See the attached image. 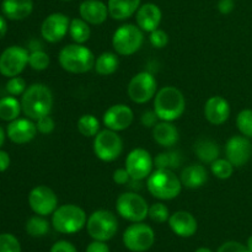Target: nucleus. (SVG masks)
Wrapping results in <instances>:
<instances>
[{
  "label": "nucleus",
  "instance_id": "obj_1",
  "mask_svg": "<svg viewBox=\"0 0 252 252\" xmlns=\"http://www.w3.org/2000/svg\"><path fill=\"white\" fill-rule=\"evenodd\" d=\"M22 112L27 118L37 121L51 113L53 107V94L44 84H32L21 95Z\"/></svg>",
  "mask_w": 252,
  "mask_h": 252
},
{
  "label": "nucleus",
  "instance_id": "obj_2",
  "mask_svg": "<svg viewBox=\"0 0 252 252\" xmlns=\"http://www.w3.org/2000/svg\"><path fill=\"white\" fill-rule=\"evenodd\" d=\"M186 100L181 91L175 86L160 89L154 98V111L160 121L172 122L184 115Z\"/></svg>",
  "mask_w": 252,
  "mask_h": 252
},
{
  "label": "nucleus",
  "instance_id": "obj_3",
  "mask_svg": "<svg viewBox=\"0 0 252 252\" xmlns=\"http://www.w3.org/2000/svg\"><path fill=\"white\" fill-rule=\"evenodd\" d=\"M147 187L149 193L155 198L171 201L181 193L182 184L174 170L157 169L147 179Z\"/></svg>",
  "mask_w": 252,
  "mask_h": 252
},
{
  "label": "nucleus",
  "instance_id": "obj_4",
  "mask_svg": "<svg viewBox=\"0 0 252 252\" xmlns=\"http://www.w3.org/2000/svg\"><path fill=\"white\" fill-rule=\"evenodd\" d=\"M59 64L65 71L71 74H84L95 65V56L84 44H68L59 52Z\"/></svg>",
  "mask_w": 252,
  "mask_h": 252
},
{
  "label": "nucleus",
  "instance_id": "obj_5",
  "mask_svg": "<svg viewBox=\"0 0 252 252\" xmlns=\"http://www.w3.org/2000/svg\"><path fill=\"white\" fill-rule=\"evenodd\" d=\"M86 213L75 204H63L52 214V225L61 234H75L86 225Z\"/></svg>",
  "mask_w": 252,
  "mask_h": 252
},
{
  "label": "nucleus",
  "instance_id": "obj_6",
  "mask_svg": "<svg viewBox=\"0 0 252 252\" xmlns=\"http://www.w3.org/2000/svg\"><path fill=\"white\" fill-rule=\"evenodd\" d=\"M138 25L126 24L118 27L112 37L113 49L120 56H132L140 49L144 42V33Z\"/></svg>",
  "mask_w": 252,
  "mask_h": 252
},
{
  "label": "nucleus",
  "instance_id": "obj_7",
  "mask_svg": "<svg viewBox=\"0 0 252 252\" xmlns=\"http://www.w3.org/2000/svg\"><path fill=\"white\" fill-rule=\"evenodd\" d=\"M88 234L97 241H108L116 235L118 230L117 217L110 211L98 209L95 211L86 221Z\"/></svg>",
  "mask_w": 252,
  "mask_h": 252
},
{
  "label": "nucleus",
  "instance_id": "obj_8",
  "mask_svg": "<svg viewBox=\"0 0 252 252\" xmlns=\"http://www.w3.org/2000/svg\"><path fill=\"white\" fill-rule=\"evenodd\" d=\"M117 213L123 219L132 223L143 221L149 214V206L140 194L135 192H125L116 201Z\"/></svg>",
  "mask_w": 252,
  "mask_h": 252
},
{
  "label": "nucleus",
  "instance_id": "obj_9",
  "mask_svg": "<svg viewBox=\"0 0 252 252\" xmlns=\"http://www.w3.org/2000/svg\"><path fill=\"white\" fill-rule=\"evenodd\" d=\"M94 153L102 161H115L123 153L122 138L118 135V132L108 128L100 130L94 137Z\"/></svg>",
  "mask_w": 252,
  "mask_h": 252
},
{
  "label": "nucleus",
  "instance_id": "obj_10",
  "mask_svg": "<svg viewBox=\"0 0 252 252\" xmlns=\"http://www.w3.org/2000/svg\"><path fill=\"white\" fill-rule=\"evenodd\" d=\"M155 241L154 230L143 221L128 226L123 233V244L132 252H145Z\"/></svg>",
  "mask_w": 252,
  "mask_h": 252
},
{
  "label": "nucleus",
  "instance_id": "obj_11",
  "mask_svg": "<svg viewBox=\"0 0 252 252\" xmlns=\"http://www.w3.org/2000/svg\"><path fill=\"white\" fill-rule=\"evenodd\" d=\"M158 90V81L154 75L148 71H142L130 79L127 93L134 103H147L155 97Z\"/></svg>",
  "mask_w": 252,
  "mask_h": 252
},
{
  "label": "nucleus",
  "instance_id": "obj_12",
  "mask_svg": "<svg viewBox=\"0 0 252 252\" xmlns=\"http://www.w3.org/2000/svg\"><path fill=\"white\" fill-rule=\"evenodd\" d=\"M30 53L20 46H11L0 54V74L6 78L19 76L29 64Z\"/></svg>",
  "mask_w": 252,
  "mask_h": 252
},
{
  "label": "nucleus",
  "instance_id": "obj_13",
  "mask_svg": "<svg viewBox=\"0 0 252 252\" xmlns=\"http://www.w3.org/2000/svg\"><path fill=\"white\" fill-rule=\"evenodd\" d=\"M154 160L148 150L143 148L133 149L126 158V169L129 172L132 180L142 181L149 177L153 172Z\"/></svg>",
  "mask_w": 252,
  "mask_h": 252
},
{
  "label": "nucleus",
  "instance_id": "obj_14",
  "mask_svg": "<svg viewBox=\"0 0 252 252\" xmlns=\"http://www.w3.org/2000/svg\"><path fill=\"white\" fill-rule=\"evenodd\" d=\"M29 204L33 213L47 217L53 214L58 208V197L53 189L41 185L31 189L29 194Z\"/></svg>",
  "mask_w": 252,
  "mask_h": 252
},
{
  "label": "nucleus",
  "instance_id": "obj_15",
  "mask_svg": "<svg viewBox=\"0 0 252 252\" xmlns=\"http://www.w3.org/2000/svg\"><path fill=\"white\" fill-rule=\"evenodd\" d=\"M70 20L62 12H53L43 20L41 25V34L49 43L62 41L69 32Z\"/></svg>",
  "mask_w": 252,
  "mask_h": 252
},
{
  "label": "nucleus",
  "instance_id": "obj_16",
  "mask_svg": "<svg viewBox=\"0 0 252 252\" xmlns=\"http://www.w3.org/2000/svg\"><path fill=\"white\" fill-rule=\"evenodd\" d=\"M226 159L234 167H241L249 162L252 155V144L245 135H233L225 144Z\"/></svg>",
  "mask_w": 252,
  "mask_h": 252
},
{
  "label": "nucleus",
  "instance_id": "obj_17",
  "mask_svg": "<svg viewBox=\"0 0 252 252\" xmlns=\"http://www.w3.org/2000/svg\"><path fill=\"white\" fill-rule=\"evenodd\" d=\"M134 120L132 108L123 103H117L108 107L103 113V125L106 128L115 132H122L127 129Z\"/></svg>",
  "mask_w": 252,
  "mask_h": 252
},
{
  "label": "nucleus",
  "instance_id": "obj_18",
  "mask_svg": "<svg viewBox=\"0 0 252 252\" xmlns=\"http://www.w3.org/2000/svg\"><path fill=\"white\" fill-rule=\"evenodd\" d=\"M36 123L30 118H16L9 122L6 127V135L15 144L30 143L37 134Z\"/></svg>",
  "mask_w": 252,
  "mask_h": 252
},
{
  "label": "nucleus",
  "instance_id": "obj_19",
  "mask_svg": "<svg viewBox=\"0 0 252 252\" xmlns=\"http://www.w3.org/2000/svg\"><path fill=\"white\" fill-rule=\"evenodd\" d=\"M230 116V105L221 96H212L204 105V117L211 125L220 126Z\"/></svg>",
  "mask_w": 252,
  "mask_h": 252
},
{
  "label": "nucleus",
  "instance_id": "obj_20",
  "mask_svg": "<svg viewBox=\"0 0 252 252\" xmlns=\"http://www.w3.org/2000/svg\"><path fill=\"white\" fill-rule=\"evenodd\" d=\"M162 19V12L157 4L145 2L140 5L138 11L135 12V21L139 29L144 32H153L159 29Z\"/></svg>",
  "mask_w": 252,
  "mask_h": 252
},
{
  "label": "nucleus",
  "instance_id": "obj_21",
  "mask_svg": "<svg viewBox=\"0 0 252 252\" xmlns=\"http://www.w3.org/2000/svg\"><path fill=\"white\" fill-rule=\"evenodd\" d=\"M79 14L83 20H85L89 25H97L103 24L107 20L108 7L105 2L101 0H85L79 6Z\"/></svg>",
  "mask_w": 252,
  "mask_h": 252
},
{
  "label": "nucleus",
  "instance_id": "obj_22",
  "mask_svg": "<svg viewBox=\"0 0 252 252\" xmlns=\"http://www.w3.org/2000/svg\"><path fill=\"white\" fill-rule=\"evenodd\" d=\"M169 225L171 230L181 238H189L196 234L198 224L196 218L189 212L179 211L175 212L169 218Z\"/></svg>",
  "mask_w": 252,
  "mask_h": 252
},
{
  "label": "nucleus",
  "instance_id": "obj_23",
  "mask_svg": "<svg viewBox=\"0 0 252 252\" xmlns=\"http://www.w3.org/2000/svg\"><path fill=\"white\" fill-rule=\"evenodd\" d=\"M33 1L32 0H2L1 11L6 19L20 21L32 14Z\"/></svg>",
  "mask_w": 252,
  "mask_h": 252
},
{
  "label": "nucleus",
  "instance_id": "obj_24",
  "mask_svg": "<svg viewBox=\"0 0 252 252\" xmlns=\"http://www.w3.org/2000/svg\"><path fill=\"white\" fill-rule=\"evenodd\" d=\"M180 180L182 186L187 189H199L208 181V172L203 165L192 164L182 170Z\"/></svg>",
  "mask_w": 252,
  "mask_h": 252
},
{
  "label": "nucleus",
  "instance_id": "obj_25",
  "mask_svg": "<svg viewBox=\"0 0 252 252\" xmlns=\"http://www.w3.org/2000/svg\"><path fill=\"white\" fill-rule=\"evenodd\" d=\"M153 138L161 147L170 148L179 142V129L171 122L161 121L153 128Z\"/></svg>",
  "mask_w": 252,
  "mask_h": 252
},
{
  "label": "nucleus",
  "instance_id": "obj_26",
  "mask_svg": "<svg viewBox=\"0 0 252 252\" xmlns=\"http://www.w3.org/2000/svg\"><path fill=\"white\" fill-rule=\"evenodd\" d=\"M140 0H108V14L113 20L122 21L129 19L138 11Z\"/></svg>",
  "mask_w": 252,
  "mask_h": 252
},
{
  "label": "nucleus",
  "instance_id": "obj_27",
  "mask_svg": "<svg viewBox=\"0 0 252 252\" xmlns=\"http://www.w3.org/2000/svg\"><path fill=\"white\" fill-rule=\"evenodd\" d=\"M194 154L197 155L199 160L203 164H212L214 160H217L220 154L219 145L214 140L208 138H201L194 143Z\"/></svg>",
  "mask_w": 252,
  "mask_h": 252
},
{
  "label": "nucleus",
  "instance_id": "obj_28",
  "mask_svg": "<svg viewBox=\"0 0 252 252\" xmlns=\"http://www.w3.org/2000/svg\"><path fill=\"white\" fill-rule=\"evenodd\" d=\"M118 65H120V59H118L117 54L112 53V52H103L95 59L94 68L97 74L107 76L115 73L118 69Z\"/></svg>",
  "mask_w": 252,
  "mask_h": 252
},
{
  "label": "nucleus",
  "instance_id": "obj_29",
  "mask_svg": "<svg viewBox=\"0 0 252 252\" xmlns=\"http://www.w3.org/2000/svg\"><path fill=\"white\" fill-rule=\"evenodd\" d=\"M21 111V101L17 100L15 96H5L0 98V120L11 122L19 118Z\"/></svg>",
  "mask_w": 252,
  "mask_h": 252
},
{
  "label": "nucleus",
  "instance_id": "obj_30",
  "mask_svg": "<svg viewBox=\"0 0 252 252\" xmlns=\"http://www.w3.org/2000/svg\"><path fill=\"white\" fill-rule=\"evenodd\" d=\"M69 34H70L71 39L78 44H84L85 42L89 41L91 34L90 26L85 20L81 17H76V19L70 20V25H69Z\"/></svg>",
  "mask_w": 252,
  "mask_h": 252
},
{
  "label": "nucleus",
  "instance_id": "obj_31",
  "mask_svg": "<svg viewBox=\"0 0 252 252\" xmlns=\"http://www.w3.org/2000/svg\"><path fill=\"white\" fill-rule=\"evenodd\" d=\"M182 155L177 150H170V152L160 153L154 159V165L157 169L175 170L181 166Z\"/></svg>",
  "mask_w": 252,
  "mask_h": 252
},
{
  "label": "nucleus",
  "instance_id": "obj_32",
  "mask_svg": "<svg viewBox=\"0 0 252 252\" xmlns=\"http://www.w3.org/2000/svg\"><path fill=\"white\" fill-rule=\"evenodd\" d=\"M49 231V223L43 216L31 217L26 221V233L33 238H42Z\"/></svg>",
  "mask_w": 252,
  "mask_h": 252
},
{
  "label": "nucleus",
  "instance_id": "obj_33",
  "mask_svg": "<svg viewBox=\"0 0 252 252\" xmlns=\"http://www.w3.org/2000/svg\"><path fill=\"white\" fill-rule=\"evenodd\" d=\"M78 130L86 138L95 137L100 132V122L94 115H83L78 120Z\"/></svg>",
  "mask_w": 252,
  "mask_h": 252
},
{
  "label": "nucleus",
  "instance_id": "obj_34",
  "mask_svg": "<svg viewBox=\"0 0 252 252\" xmlns=\"http://www.w3.org/2000/svg\"><path fill=\"white\" fill-rule=\"evenodd\" d=\"M212 174L220 180H228L234 172V165L228 159H217L211 164Z\"/></svg>",
  "mask_w": 252,
  "mask_h": 252
},
{
  "label": "nucleus",
  "instance_id": "obj_35",
  "mask_svg": "<svg viewBox=\"0 0 252 252\" xmlns=\"http://www.w3.org/2000/svg\"><path fill=\"white\" fill-rule=\"evenodd\" d=\"M236 127L246 138H252V110H243L236 116Z\"/></svg>",
  "mask_w": 252,
  "mask_h": 252
},
{
  "label": "nucleus",
  "instance_id": "obj_36",
  "mask_svg": "<svg viewBox=\"0 0 252 252\" xmlns=\"http://www.w3.org/2000/svg\"><path fill=\"white\" fill-rule=\"evenodd\" d=\"M49 56L42 49H34L30 53L29 57V65L31 66L33 70L37 71H42L46 70L49 65Z\"/></svg>",
  "mask_w": 252,
  "mask_h": 252
},
{
  "label": "nucleus",
  "instance_id": "obj_37",
  "mask_svg": "<svg viewBox=\"0 0 252 252\" xmlns=\"http://www.w3.org/2000/svg\"><path fill=\"white\" fill-rule=\"evenodd\" d=\"M148 217H149L153 221L159 224L169 221V208H167L164 203H161V202H158V203L152 204V206L149 207V214H148Z\"/></svg>",
  "mask_w": 252,
  "mask_h": 252
},
{
  "label": "nucleus",
  "instance_id": "obj_38",
  "mask_svg": "<svg viewBox=\"0 0 252 252\" xmlns=\"http://www.w3.org/2000/svg\"><path fill=\"white\" fill-rule=\"evenodd\" d=\"M0 252H21V245L12 234H0Z\"/></svg>",
  "mask_w": 252,
  "mask_h": 252
},
{
  "label": "nucleus",
  "instance_id": "obj_39",
  "mask_svg": "<svg viewBox=\"0 0 252 252\" xmlns=\"http://www.w3.org/2000/svg\"><path fill=\"white\" fill-rule=\"evenodd\" d=\"M5 89H6V91L11 96H20L26 91L27 85L24 78H21V76H14V78H9Z\"/></svg>",
  "mask_w": 252,
  "mask_h": 252
},
{
  "label": "nucleus",
  "instance_id": "obj_40",
  "mask_svg": "<svg viewBox=\"0 0 252 252\" xmlns=\"http://www.w3.org/2000/svg\"><path fill=\"white\" fill-rule=\"evenodd\" d=\"M149 42L154 48H164L169 43V36L164 30L157 29L153 32H150Z\"/></svg>",
  "mask_w": 252,
  "mask_h": 252
},
{
  "label": "nucleus",
  "instance_id": "obj_41",
  "mask_svg": "<svg viewBox=\"0 0 252 252\" xmlns=\"http://www.w3.org/2000/svg\"><path fill=\"white\" fill-rule=\"evenodd\" d=\"M36 127L37 130H38L39 133H42V134H49V133L53 132L54 128H56V123H54L53 118H52L51 116L47 115L36 121Z\"/></svg>",
  "mask_w": 252,
  "mask_h": 252
},
{
  "label": "nucleus",
  "instance_id": "obj_42",
  "mask_svg": "<svg viewBox=\"0 0 252 252\" xmlns=\"http://www.w3.org/2000/svg\"><path fill=\"white\" fill-rule=\"evenodd\" d=\"M218 252H250L248 246L238 241H228L218 249Z\"/></svg>",
  "mask_w": 252,
  "mask_h": 252
},
{
  "label": "nucleus",
  "instance_id": "obj_43",
  "mask_svg": "<svg viewBox=\"0 0 252 252\" xmlns=\"http://www.w3.org/2000/svg\"><path fill=\"white\" fill-rule=\"evenodd\" d=\"M158 121H159V117H158V115L155 113L154 110L145 111L142 115V117H140V122H142V125L147 128H154V126H157V123H159Z\"/></svg>",
  "mask_w": 252,
  "mask_h": 252
},
{
  "label": "nucleus",
  "instance_id": "obj_44",
  "mask_svg": "<svg viewBox=\"0 0 252 252\" xmlns=\"http://www.w3.org/2000/svg\"><path fill=\"white\" fill-rule=\"evenodd\" d=\"M113 182L117 185H127L128 182L132 180V177H130L129 172L127 171V169H117L115 170V172H113Z\"/></svg>",
  "mask_w": 252,
  "mask_h": 252
},
{
  "label": "nucleus",
  "instance_id": "obj_45",
  "mask_svg": "<svg viewBox=\"0 0 252 252\" xmlns=\"http://www.w3.org/2000/svg\"><path fill=\"white\" fill-rule=\"evenodd\" d=\"M51 252H78L75 246L71 243L65 240L57 241L53 246L51 248Z\"/></svg>",
  "mask_w": 252,
  "mask_h": 252
},
{
  "label": "nucleus",
  "instance_id": "obj_46",
  "mask_svg": "<svg viewBox=\"0 0 252 252\" xmlns=\"http://www.w3.org/2000/svg\"><path fill=\"white\" fill-rule=\"evenodd\" d=\"M86 252H110V248H108L105 241L94 240L93 243L88 245Z\"/></svg>",
  "mask_w": 252,
  "mask_h": 252
},
{
  "label": "nucleus",
  "instance_id": "obj_47",
  "mask_svg": "<svg viewBox=\"0 0 252 252\" xmlns=\"http://www.w3.org/2000/svg\"><path fill=\"white\" fill-rule=\"evenodd\" d=\"M234 9H235V2H234V0H219L218 1V10L220 14L228 15L230 12H233Z\"/></svg>",
  "mask_w": 252,
  "mask_h": 252
},
{
  "label": "nucleus",
  "instance_id": "obj_48",
  "mask_svg": "<svg viewBox=\"0 0 252 252\" xmlns=\"http://www.w3.org/2000/svg\"><path fill=\"white\" fill-rule=\"evenodd\" d=\"M10 162H11V160H10L9 154L4 150H0V172L6 171L10 166Z\"/></svg>",
  "mask_w": 252,
  "mask_h": 252
},
{
  "label": "nucleus",
  "instance_id": "obj_49",
  "mask_svg": "<svg viewBox=\"0 0 252 252\" xmlns=\"http://www.w3.org/2000/svg\"><path fill=\"white\" fill-rule=\"evenodd\" d=\"M6 32H7L6 19H5L2 15H0V39H1L2 37H5Z\"/></svg>",
  "mask_w": 252,
  "mask_h": 252
},
{
  "label": "nucleus",
  "instance_id": "obj_50",
  "mask_svg": "<svg viewBox=\"0 0 252 252\" xmlns=\"http://www.w3.org/2000/svg\"><path fill=\"white\" fill-rule=\"evenodd\" d=\"M5 135H6V133H5L4 129H2V128L0 127V148H1L2 144H4V142H5Z\"/></svg>",
  "mask_w": 252,
  "mask_h": 252
},
{
  "label": "nucleus",
  "instance_id": "obj_51",
  "mask_svg": "<svg viewBox=\"0 0 252 252\" xmlns=\"http://www.w3.org/2000/svg\"><path fill=\"white\" fill-rule=\"evenodd\" d=\"M246 246H248V249H249V250H250V252H252V235L248 239V243H246Z\"/></svg>",
  "mask_w": 252,
  "mask_h": 252
},
{
  "label": "nucleus",
  "instance_id": "obj_52",
  "mask_svg": "<svg viewBox=\"0 0 252 252\" xmlns=\"http://www.w3.org/2000/svg\"><path fill=\"white\" fill-rule=\"evenodd\" d=\"M194 252H213V251H212L211 249H208V248H199V249H197V250Z\"/></svg>",
  "mask_w": 252,
  "mask_h": 252
},
{
  "label": "nucleus",
  "instance_id": "obj_53",
  "mask_svg": "<svg viewBox=\"0 0 252 252\" xmlns=\"http://www.w3.org/2000/svg\"><path fill=\"white\" fill-rule=\"evenodd\" d=\"M63 1H70V0H63Z\"/></svg>",
  "mask_w": 252,
  "mask_h": 252
}]
</instances>
